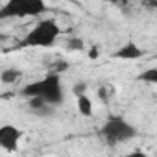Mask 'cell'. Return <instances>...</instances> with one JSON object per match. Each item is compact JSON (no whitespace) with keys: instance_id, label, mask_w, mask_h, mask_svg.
Wrapping results in <instances>:
<instances>
[{"instance_id":"cell-6","label":"cell","mask_w":157,"mask_h":157,"mask_svg":"<svg viewBox=\"0 0 157 157\" xmlns=\"http://www.w3.org/2000/svg\"><path fill=\"white\" fill-rule=\"evenodd\" d=\"M144 56H146V50L140 48V46H139L137 43H133V41L124 43L118 50H115V52L111 54L113 59H120V61H135V59H140V57H144Z\"/></svg>"},{"instance_id":"cell-5","label":"cell","mask_w":157,"mask_h":157,"mask_svg":"<svg viewBox=\"0 0 157 157\" xmlns=\"http://www.w3.org/2000/svg\"><path fill=\"white\" fill-rule=\"evenodd\" d=\"M22 129L15 124H2L0 126V150L8 153H15L22 140Z\"/></svg>"},{"instance_id":"cell-7","label":"cell","mask_w":157,"mask_h":157,"mask_svg":"<svg viewBox=\"0 0 157 157\" xmlns=\"http://www.w3.org/2000/svg\"><path fill=\"white\" fill-rule=\"evenodd\" d=\"M28 105H30V111L35 113V115L41 117V118H48V117H52V115L56 113V107H52V105H48V104L37 100V98H30V100H28Z\"/></svg>"},{"instance_id":"cell-8","label":"cell","mask_w":157,"mask_h":157,"mask_svg":"<svg viewBox=\"0 0 157 157\" xmlns=\"http://www.w3.org/2000/svg\"><path fill=\"white\" fill-rule=\"evenodd\" d=\"M21 78H22V70H19L15 67L4 68L2 72H0V82H2L4 85H13V83H17L21 80Z\"/></svg>"},{"instance_id":"cell-13","label":"cell","mask_w":157,"mask_h":157,"mask_svg":"<svg viewBox=\"0 0 157 157\" xmlns=\"http://www.w3.org/2000/svg\"><path fill=\"white\" fill-rule=\"evenodd\" d=\"M120 157H150V155L146 151H142V150H133V151H128V153H124Z\"/></svg>"},{"instance_id":"cell-3","label":"cell","mask_w":157,"mask_h":157,"mask_svg":"<svg viewBox=\"0 0 157 157\" xmlns=\"http://www.w3.org/2000/svg\"><path fill=\"white\" fill-rule=\"evenodd\" d=\"M137 128L120 115H111L100 128V137L107 146H118L137 137Z\"/></svg>"},{"instance_id":"cell-1","label":"cell","mask_w":157,"mask_h":157,"mask_svg":"<svg viewBox=\"0 0 157 157\" xmlns=\"http://www.w3.org/2000/svg\"><path fill=\"white\" fill-rule=\"evenodd\" d=\"M22 96L30 98H37L52 107L61 105L65 102V87H63V80L59 74H46L41 80H35L28 85H24L22 89Z\"/></svg>"},{"instance_id":"cell-2","label":"cell","mask_w":157,"mask_h":157,"mask_svg":"<svg viewBox=\"0 0 157 157\" xmlns=\"http://www.w3.org/2000/svg\"><path fill=\"white\" fill-rule=\"evenodd\" d=\"M61 37V26L56 19H41L22 39L21 46L24 48H50Z\"/></svg>"},{"instance_id":"cell-14","label":"cell","mask_w":157,"mask_h":157,"mask_svg":"<svg viewBox=\"0 0 157 157\" xmlns=\"http://www.w3.org/2000/svg\"><path fill=\"white\" fill-rule=\"evenodd\" d=\"M98 54H100V50H98V48H96V46H94V48H93V50H91V57H96V56H98Z\"/></svg>"},{"instance_id":"cell-9","label":"cell","mask_w":157,"mask_h":157,"mask_svg":"<svg viewBox=\"0 0 157 157\" xmlns=\"http://www.w3.org/2000/svg\"><path fill=\"white\" fill-rule=\"evenodd\" d=\"M76 105H78L80 115H83V117H93V100H91L87 94L76 98Z\"/></svg>"},{"instance_id":"cell-11","label":"cell","mask_w":157,"mask_h":157,"mask_svg":"<svg viewBox=\"0 0 157 157\" xmlns=\"http://www.w3.org/2000/svg\"><path fill=\"white\" fill-rule=\"evenodd\" d=\"M72 93L76 94V98H80V96L87 94V83H85V82H78V83H74V85H72Z\"/></svg>"},{"instance_id":"cell-4","label":"cell","mask_w":157,"mask_h":157,"mask_svg":"<svg viewBox=\"0 0 157 157\" xmlns=\"http://www.w3.org/2000/svg\"><path fill=\"white\" fill-rule=\"evenodd\" d=\"M46 10L48 6L44 0H10L4 6H0V21L35 17V15H43Z\"/></svg>"},{"instance_id":"cell-10","label":"cell","mask_w":157,"mask_h":157,"mask_svg":"<svg viewBox=\"0 0 157 157\" xmlns=\"http://www.w3.org/2000/svg\"><path fill=\"white\" fill-rule=\"evenodd\" d=\"M139 80H140V82H144V83L155 85V83H157V68H155V67H151V68L142 70V72H140V76H139Z\"/></svg>"},{"instance_id":"cell-12","label":"cell","mask_w":157,"mask_h":157,"mask_svg":"<svg viewBox=\"0 0 157 157\" xmlns=\"http://www.w3.org/2000/svg\"><path fill=\"white\" fill-rule=\"evenodd\" d=\"M67 46H68V50H83V41L82 39H70L67 43Z\"/></svg>"}]
</instances>
